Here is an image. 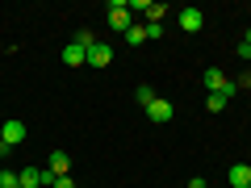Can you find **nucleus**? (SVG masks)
I'll list each match as a JSON object with an SVG mask.
<instances>
[{
  "label": "nucleus",
  "mask_w": 251,
  "mask_h": 188,
  "mask_svg": "<svg viewBox=\"0 0 251 188\" xmlns=\"http://www.w3.org/2000/svg\"><path fill=\"white\" fill-rule=\"evenodd\" d=\"M201 80H205V88H209V92H222V96H226V100H230V96H234V92H239V84H234V80H230V75H226V71H222V67H209V71H205V75H201Z\"/></svg>",
  "instance_id": "nucleus-1"
},
{
  "label": "nucleus",
  "mask_w": 251,
  "mask_h": 188,
  "mask_svg": "<svg viewBox=\"0 0 251 188\" xmlns=\"http://www.w3.org/2000/svg\"><path fill=\"white\" fill-rule=\"evenodd\" d=\"M130 25H134L130 4H126V0H113V4H109V29H113V34H126Z\"/></svg>",
  "instance_id": "nucleus-2"
},
{
  "label": "nucleus",
  "mask_w": 251,
  "mask_h": 188,
  "mask_svg": "<svg viewBox=\"0 0 251 188\" xmlns=\"http://www.w3.org/2000/svg\"><path fill=\"white\" fill-rule=\"evenodd\" d=\"M0 142L9 146V151L21 146V142H25V121H21V117H9V121L0 125Z\"/></svg>",
  "instance_id": "nucleus-3"
},
{
  "label": "nucleus",
  "mask_w": 251,
  "mask_h": 188,
  "mask_svg": "<svg viewBox=\"0 0 251 188\" xmlns=\"http://www.w3.org/2000/svg\"><path fill=\"white\" fill-rule=\"evenodd\" d=\"M147 117H151L155 125H168L172 117H176V109H172V100H163V96H155L151 105H147Z\"/></svg>",
  "instance_id": "nucleus-4"
},
{
  "label": "nucleus",
  "mask_w": 251,
  "mask_h": 188,
  "mask_svg": "<svg viewBox=\"0 0 251 188\" xmlns=\"http://www.w3.org/2000/svg\"><path fill=\"white\" fill-rule=\"evenodd\" d=\"M201 25H205V13H201V9H193V4L180 9V29H184V34H197Z\"/></svg>",
  "instance_id": "nucleus-5"
},
{
  "label": "nucleus",
  "mask_w": 251,
  "mask_h": 188,
  "mask_svg": "<svg viewBox=\"0 0 251 188\" xmlns=\"http://www.w3.org/2000/svg\"><path fill=\"white\" fill-rule=\"evenodd\" d=\"M226 184L230 188H251V163H234V167L226 171Z\"/></svg>",
  "instance_id": "nucleus-6"
},
{
  "label": "nucleus",
  "mask_w": 251,
  "mask_h": 188,
  "mask_svg": "<svg viewBox=\"0 0 251 188\" xmlns=\"http://www.w3.org/2000/svg\"><path fill=\"white\" fill-rule=\"evenodd\" d=\"M88 63H92V67H109V63H113V46L97 42V46L88 50Z\"/></svg>",
  "instance_id": "nucleus-7"
},
{
  "label": "nucleus",
  "mask_w": 251,
  "mask_h": 188,
  "mask_svg": "<svg viewBox=\"0 0 251 188\" xmlns=\"http://www.w3.org/2000/svg\"><path fill=\"white\" fill-rule=\"evenodd\" d=\"M63 63H67V67H84V63H88V50H84V46H63Z\"/></svg>",
  "instance_id": "nucleus-8"
},
{
  "label": "nucleus",
  "mask_w": 251,
  "mask_h": 188,
  "mask_svg": "<svg viewBox=\"0 0 251 188\" xmlns=\"http://www.w3.org/2000/svg\"><path fill=\"white\" fill-rule=\"evenodd\" d=\"M46 167H50L54 176H72V159H67V155H63V151H54V155H50V163H46Z\"/></svg>",
  "instance_id": "nucleus-9"
},
{
  "label": "nucleus",
  "mask_w": 251,
  "mask_h": 188,
  "mask_svg": "<svg viewBox=\"0 0 251 188\" xmlns=\"http://www.w3.org/2000/svg\"><path fill=\"white\" fill-rule=\"evenodd\" d=\"M17 180H21V188H42V167H25V171H17Z\"/></svg>",
  "instance_id": "nucleus-10"
},
{
  "label": "nucleus",
  "mask_w": 251,
  "mask_h": 188,
  "mask_svg": "<svg viewBox=\"0 0 251 188\" xmlns=\"http://www.w3.org/2000/svg\"><path fill=\"white\" fill-rule=\"evenodd\" d=\"M163 13H168V4H163V0H151L143 17H147V25H159V21H163Z\"/></svg>",
  "instance_id": "nucleus-11"
},
{
  "label": "nucleus",
  "mask_w": 251,
  "mask_h": 188,
  "mask_svg": "<svg viewBox=\"0 0 251 188\" xmlns=\"http://www.w3.org/2000/svg\"><path fill=\"white\" fill-rule=\"evenodd\" d=\"M126 42H130V46H143L147 42V25H130V29H126Z\"/></svg>",
  "instance_id": "nucleus-12"
},
{
  "label": "nucleus",
  "mask_w": 251,
  "mask_h": 188,
  "mask_svg": "<svg viewBox=\"0 0 251 188\" xmlns=\"http://www.w3.org/2000/svg\"><path fill=\"white\" fill-rule=\"evenodd\" d=\"M134 100H138V105H151V100H155V88H151V84H138V88H134Z\"/></svg>",
  "instance_id": "nucleus-13"
},
{
  "label": "nucleus",
  "mask_w": 251,
  "mask_h": 188,
  "mask_svg": "<svg viewBox=\"0 0 251 188\" xmlns=\"http://www.w3.org/2000/svg\"><path fill=\"white\" fill-rule=\"evenodd\" d=\"M205 109H209V113H222V109H226V96H222V92H209V96H205Z\"/></svg>",
  "instance_id": "nucleus-14"
},
{
  "label": "nucleus",
  "mask_w": 251,
  "mask_h": 188,
  "mask_svg": "<svg viewBox=\"0 0 251 188\" xmlns=\"http://www.w3.org/2000/svg\"><path fill=\"white\" fill-rule=\"evenodd\" d=\"M0 188H21L17 171H0Z\"/></svg>",
  "instance_id": "nucleus-15"
},
{
  "label": "nucleus",
  "mask_w": 251,
  "mask_h": 188,
  "mask_svg": "<svg viewBox=\"0 0 251 188\" xmlns=\"http://www.w3.org/2000/svg\"><path fill=\"white\" fill-rule=\"evenodd\" d=\"M75 46H84V50H92V46H97V38H92L88 29H80V34H75Z\"/></svg>",
  "instance_id": "nucleus-16"
},
{
  "label": "nucleus",
  "mask_w": 251,
  "mask_h": 188,
  "mask_svg": "<svg viewBox=\"0 0 251 188\" xmlns=\"http://www.w3.org/2000/svg\"><path fill=\"white\" fill-rule=\"evenodd\" d=\"M46 188H75V180H72V176H54Z\"/></svg>",
  "instance_id": "nucleus-17"
},
{
  "label": "nucleus",
  "mask_w": 251,
  "mask_h": 188,
  "mask_svg": "<svg viewBox=\"0 0 251 188\" xmlns=\"http://www.w3.org/2000/svg\"><path fill=\"white\" fill-rule=\"evenodd\" d=\"M159 38H163V21L159 25H147V42H159Z\"/></svg>",
  "instance_id": "nucleus-18"
},
{
  "label": "nucleus",
  "mask_w": 251,
  "mask_h": 188,
  "mask_svg": "<svg viewBox=\"0 0 251 188\" xmlns=\"http://www.w3.org/2000/svg\"><path fill=\"white\" fill-rule=\"evenodd\" d=\"M234 84H239V88H251V71H243V75H239Z\"/></svg>",
  "instance_id": "nucleus-19"
},
{
  "label": "nucleus",
  "mask_w": 251,
  "mask_h": 188,
  "mask_svg": "<svg viewBox=\"0 0 251 188\" xmlns=\"http://www.w3.org/2000/svg\"><path fill=\"white\" fill-rule=\"evenodd\" d=\"M188 188H205V180H201V176H193V180H188Z\"/></svg>",
  "instance_id": "nucleus-20"
},
{
  "label": "nucleus",
  "mask_w": 251,
  "mask_h": 188,
  "mask_svg": "<svg viewBox=\"0 0 251 188\" xmlns=\"http://www.w3.org/2000/svg\"><path fill=\"white\" fill-rule=\"evenodd\" d=\"M243 42H247V46H251V29H247V38H243Z\"/></svg>",
  "instance_id": "nucleus-21"
},
{
  "label": "nucleus",
  "mask_w": 251,
  "mask_h": 188,
  "mask_svg": "<svg viewBox=\"0 0 251 188\" xmlns=\"http://www.w3.org/2000/svg\"><path fill=\"white\" fill-rule=\"evenodd\" d=\"M247 71H251V63H247Z\"/></svg>",
  "instance_id": "nucleus-22"
}]
</instances>
